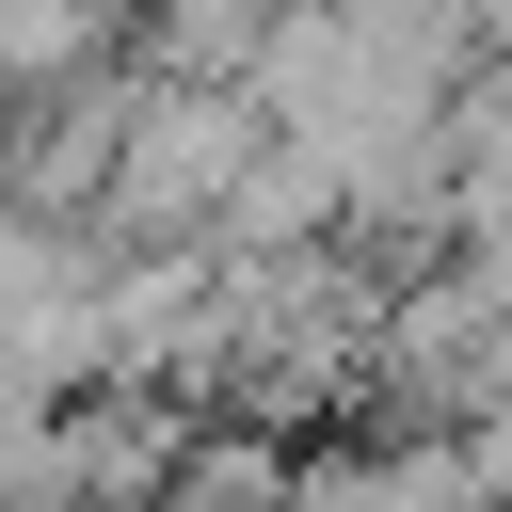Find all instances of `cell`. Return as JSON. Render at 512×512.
<instances>
[{
	"instance_id": "cell-1",
	"label": "cell",
	"mask_w": 512,
	"mask_h": 512,
	"mask_svg": "<svg viewBox=\"0 0 512 512\" xmlns=\"http://www.w3.org/2000/svg\"><path fill=\"white\" fill-rule=\"evenodd\" d=\"M288 16H304V0H144L128 48H144L160 80H256V48H272Z\"/></svg>"
}]
</instances>
